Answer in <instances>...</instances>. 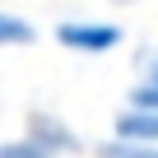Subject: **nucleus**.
<instances>
[{
    "label": "nucleus",
    "mask_w": 158,
    "mask_h": 158,
    "mask_svg": "<svg viewBox=\"0 0 158 158\" xmlns=\"http://www.w3.org/2000/svg\"><path fill=\"white\" fill-rule=\"evenodd\" d=\"M0 158H51V153L33 144L28 135H10V139H0Z\"/></svg>",
    "instance_id": "obj_6"
},
{
    "label": "nucleus",
    "mask_w": 158,
    "mask_h": 158,
    "mask_svg": "<svg viewBox=\"0 0 158 158\" xmlns=\"http://www.w3.org/2000/svg\"><path fill=\"white\" fill-rule=\"evenodd\" d=\"M112 130H116L112 139H130V144H158V112L126 107V112H116Z\"/></svg>",
    "instance_id": "obj_3"
},
{
    "label": "nucleus",
    "mask_w": 158,
    "mask_h": 158,
    "mask_svg": "<svg viewBox=\"0 0 158 158\" xmlns=\"http://www.w3.org/2000/svg\"><path fill=\"white\" fill-rule=\"evenodd\" d=\"M98 158H158V144H130V139H102L93 149Z\"/></svg>",
    "instance_id": "obj_5"
},
{
    "label": "nucleus",
    "mask_w": 158,
    "mask_h": 158,
    "mask_svg": "<svg viewBox=\"0 0 158 158\" xmlns=\"http://www.w3.org/2000/svg\"><path fill=\"white\" fill-rule=\"evenodd\" d=\"M121 28L116 23H102V19H65L56 23V42L65 51H79V56H107L121 47Z\"/></svg>",
    "instance_id": "obj_1"
},
{
    "label": "nucleus",
    "mask_w": 158,
    "mask_h": 158,
    "mask_svg": "<svg viewBox=\"0 0 158 158\" xmlns=\"http://www.w3.org/2000/svg\"><path fill=\"white\" fill-rule=\"evenodd\" d=\"M149 79H158V60H153V70H149Z\"/></svg>",
    "instance_id": "obj_8"
},
{
    "label": "nucleus",
    "mask_w": 158,
    "mask_h": 158,
    "mask_svg": "<svg viewBox=\"0 0 158 158\" xmlns=\"http://www.w3.org/2000/svg\"><path fill=\"white\" fill-rule=\"evenodd\" d=\"M23 135H28L33 144H42L51 158H60V153H79V135H74L56 112H28Z\"/></svg>",
    "instance_id": "obj_2"
},
{
    "label": "nucleus",
    "mask_w": 158,
    "mask_h": 158,
    "mask_svg": "<svg viewBox=\"0 0 158 158\" xmlns=\"http://www.w3.org/2000/svg\"><path fill=\"white\" fill-rule=\"evenodd\" d=\"M33 42H37V23H33V19L0 10V51H10V47H33Z\"/></svg>",
    "instance_id": "obj_4"
},
{
    "label": "nucleus",
    "mask_w": 158,
    "mask_h": 158,
    "mask_svg": "<svg viewBox=\"0 0 158 158\" xmlns=\"http://www.w3.org/2000/svg\"><path fill=\"white\" fill-rule=\"evenodd\" d=\"M130 107L158 112V79H144V84H135V89H130Z\"/></svg>",
    "instance_id": "obj_7"
}]
</instances>
